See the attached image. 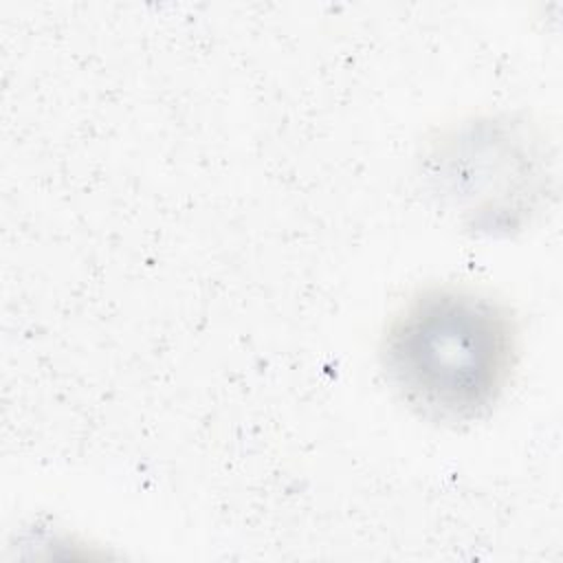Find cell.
Wrapping results in <instances>:
<instances>
[{
  "instance_id": "cell-1",
  "label": "cell",
  "mask_w": 563,
  "mask_h": 563,
  "mask_svg": "<svg viewBox=\"0 0 563 563\" xmlns=\"http://www.w3.org/2000/svg\"><path fill=\"white\" fill-rule=\"evenodd\" d=\"M508 312L466 288H431L389 323L385 367L400 396L440 422L479 418L504 391L515 363Z\"/></svg>"
}]
</instances>
